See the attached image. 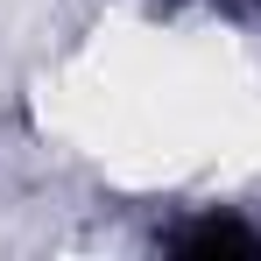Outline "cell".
I'll return each mask as SVG.
<instances>
[{
    "instance_id": "1",
    "label": "cell",
    "mask_w": 261,
    "mask_h": 261,
    "mask_svg": "<svg viewBox=\"0 0 261 261\" xmlns=\"http://www.w3.org/2000/svg\"><path fill=\"white\" fill-rule=\"evenodd\" d=\"M176 247H254V233L247 226H233V219H205L198 233H184Z\"/></svg>"
}]
</instances>
